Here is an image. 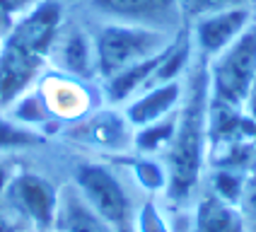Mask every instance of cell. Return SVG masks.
Returning a JSON list of instances; mask_svg holds the SVG:
<instances>
[{
    "label": "cell",
    "mask_w": 256,
    "mask_h": 232,
    "mask_svg": "<svg viewBox=\"0 0 256 232\" xmlns=\"http://www.w3.org/2000/svg\"><path fill=\"white\" fill-rule=\"evenodd\" d=\"M63 10L56 0H39L14 22L0 44V112L10 109L27 94L39 75L60 32Z\"/></svg>",
    "instance_id": "cell-1"
},
{
    "label": "cell",
    "mask_w": 256,
    "mask_h": 232,
    "mask_svg": "<svg viewBox=\"0 0 256 232\" xmlns=\"http://www.w3.org/2000/svg\"><path fill=\"white\" fill-rule=\"evenodd\" d=\"M208 68L200 63L191 85L188 97L176 116V128L170 140V174H167V191L172 201H186L200 179L203 152H206V136H208Z\"/></svg>",
    "instance_id": "cell-2"
},
{
    "label": "cell",
    "mask_w": 256,
    "mask_h": 232,
    "mask_svg": "<svg viewBox=\"0 0 256 232\" xmlns=\"http://www.w3.org/2000/svg\"><path fill=\"white\" fill-rule=\"evenodd\" d=\"M172 44L174 42L170 32L124 24V22H106L94 36L97 72L109 82L118 72L167 51Z\"/></svg>",
    "instance_id": "cell-3"
},
{
    "label": "cell",
    "mask_w": 256,
    "mask_h": 232,
    "mask_svg": "<svg viewBox=\"0 0 256 232\" xmlns=\"http://www.w3.org/2000/svg\"><path fill=\"white\" fill-rule=\"evenodd\" d=\"M256 78V27H246L225 51L210 58L208 90L215 106L228 112H244L252 82Z\"/></svg>",
    "instance_id": "cell-4"
},
{
    "label": "cell",
    "mask_w": 256,
    "mask_h": 232,
    "mask_svg": "<svg viewBox=\"0 0 256 232\" xmlns=\"http://www.w3.org/2000/svg\"><path fill=\"white\" fill-rule=\"evenodd\" d=\"M85 201L100 213L116 232H126L130 228V198L126 194V186L109 167L97 162H80L75 167V184Z\"/></svg>",
    "instance_id": "cell-5"
},
{
    "label": "cell",
    "mask_w": 256,
    "mask_h": 232,
    "mask_svg": "<svg viewBox=\"0 0 256 232\" xmlns=\"http://www.w3.org/2000/svg\"><path fill=\"white\" fill-rule=\"evenodd\" d=\"M2 201L10 206L14 216L24 218L36 230L46 232L54 228L58 210V188L42 174H12Z\"/></svg>",
    "instance_id": "cell-6"
},
{
    "label": "cell",
    "mask_w": 256,
    "mask_h": 232,
    "mask_svg": "<svg viewBox=\"0 0 256 232\" xmlns=\"http://www.w3.org/2000/svg\"><path fill=\"white\" fill-rule=\"evenodd\" d=\"M92 8L109 22L138 24L174 34L184 17L182 0H92Z\"/></svg>",
    "instance_id": "cell-7"
},
{
    "label": "cell",
    "mask_w": 256,
    "mask_h": 232,
    "mask_svg": "<svg viewBox=\"0 0 256 232\" xmlns=\"http://www.w3.org/2000/svg\"><path fill=\"white\" fill-rule=\"evenodd\" d=\"M249 24H252V14H249L246 8L203 14L194 24V48L200 54V58H215L240 34H244Z\"/></svg>",
    "instance_id": "cell-8"
},
{
    "label": "cell",
    "mask_w": 256,
    "mask_h": 232,
    "mask_svg": "<svg viewBox=\"0 0 256 232\" xmlns=\"http://www.w3.org/2000/svg\"><path fill=\"white\" fill-rule=\"evenodd\" d=\"M182 80H170V82H162V85L148 87L138 92L130 104L126 106V118L130 126L142 128V126H150L164 116H172L174 106L182 100Z\"/></svg>",
    "instance_id": "cell-9"
},
{
    "label": "cell",
    "mask_w": 256,
    "mask_h": 232,
    "mask_svg": "<svg viewBox=\"0 0 256 232\" xmlns=\"http://www.w3.org/2000/svg\"><path fill=\"white\" fill-rule=\"evenodd\" d=\"M56 232H116L104 218L85 201L75 186L58 191V210L54 220Z\"/></svg>",
    "instance_id": "cell-10"
},
{
    "label": "cell",
    "mask_w": 256,
    "mask_h": 232,
    "mask_svg": "<svg viewBox=\"0 0 256 232\" xmlns=\"http://www.w3.org/2000/svg\"><path fill=\"white\" fill-rule=\"evenodd\" d=\"M196 232H244V216L234 208V203L210 194L198 203Z\"/></svg>",
    "instance_id": "cell-11"
},
{
    "label": "cell",
    "mask_w": 256,
    "mask_h": 232,
    "mask_svg": "<svg viewBox=\"0 0 256 232\" xmlns=\"http://www.w3.org/2000/svg\"><path fill=\"white\" fill-rule=\"evenodd\" d=\"M60 58L70 78H87V72L97 70L94 63V42L87 44L82 34H70L60 46Z\"/></svg>",
    "instance_id": "cell-12"
},
{
    "label": "cell",
    "mask_w": 256,
    "mask_h": 232,
    "mask_svg": "<svg viewBox=\"0 0 256 232\" xmlns=\"http://www.w3.org/2000/svg\"><path fill=\"white\" fill-rule=\"evenodd\" d=\"M44 138L34 128H29L20 121H12L0 112V152H10V150H24L42 145Z\"/></svg>",
    "instance_id": "cell-13"
},
{
    "label": "cell",
    "mask_w": 256,
    "mask_h": 232,
    "mask_svg": "<svg viewBox=\"0 0 256 232\" xmlns=\"http://www.w3.org/2000/svg\"><path fill=\"white\" fill-rule=\"evenodd\" d=\"M75 97H80V90H78V85L72 80H56L54 87L48 90V94L44 97V102H46L48 114L51 112H56V114H75V112L82 109V102L75 100Z\"/></svg>",
    "instance_id": "cell-14"
},
{
    "label": "cell",
    "mask_w": 256,
    "mask_h": 232,
    "mask_svg": "<svg viewBox=\"0 0 256 232\" xmlns=\"http://www.w3.org/2000/svg\"><path fill=\"white\" fill-rule=\"evenodd\" d=\"M174 128H176V116H170V118L164 116L150 126H142L136 136V148L138 150H157L172 140Z\"/></svg>",
    "instance_id": "cell-15"
},
{
    "label": "cell",
    "mask_w": 256,
    "mask_h": 232,
    "mask_svg": "<svg viewBox=\"0 0 256 232\" xmlns=\"http://www.w3.org/2000/svg\"><path fill=\"white\" fill-rule=\"evenodd\" d=\"M184 14L191 17H203V14L213 12H225V10H234V8H246V0H182Z\"/></svg>",
    "instance_id": "cell-16"
},
{
    "label": "cell",
    "mask_w": 256,
    "mask_h": 232,
    "mask_svg": "<svg viewBox=\"0 0 256 232\" xmlns=\"http://www.w3.org/2000/svg\"><path fill=\"white\" fill-rule=\"evenodd\" d=\"M138 174H140V182L148 188L167 186V174L162 172L157 164H152V162H142L140 167H138Z\"/></svg>",
    "instance_id": "cell-17"
},
{
    "label": "cell",
    "mask_w": 256,
    "mask_h": 232,
    "mask_svg": "<svg viewBox=\"0 0 256 232\" xmlns=\"http://www.w3.org/2000/svg\"><path fill=\"white\" fill-rule=\"evenodd\" d=\"M10 179H12V172H10L8 162L0 158V203H2V198H5V191H8V184H10Z\"/></svg>",
    "instance_id": "cell-18"
},
{
    "label": "cell",
    "mask_w": 256,
    "mask_h": 232,
    "mask_svg": "<svg viewBox=\"0 0 256 232\" xmlns=\"http://www.w3.org/2000/svg\"><path fill=\"white\" fill-rule=\"evenodd\" d=\"M244 114H246V118L256 121V78H254V82H252V90H249L246 104H244Z\"/></svg>",
    "instance_id": "cell-19"
}]
</instances>
